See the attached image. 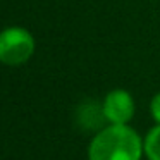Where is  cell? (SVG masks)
I'll use <instances>...</instances> for the list:
<instances>
[{"label": "cell", "instance_id": "cell-2", "mask_svg": "<svg viewBox=\"0 0 160 160\" xmlns=\"http://www.w3.org/2000/svg\"><path fill=\"white\" fill-rule=\"evenodd\" d=\"M35 52V38L22 28H7L0 33V62L21 66Z\"/></svg>", "mask_w": 160, "mask_h": 160}, {"label": "cell", "instance_id": "cell-5", "mask_svg": "<svg viewBox=\"0 0 160 160\" xmlns=\"http://www.w3.org/2000/svg\"><path fill=\"white\" fill-rule=\"evenodd\" d=\"M143 148L148 160H160V124L150 129L143 143Z\"/></svg>", "mask_w": 160, "mask_h": 160}, {"label": "cell", "instance_id": "cell-3", "mask_svg": "<svg viewBox=\"0 0 160 160\" xmlns=\"http://www.w3.org/2000/svg\"><path fill=\"white\" fill-rule=\"evenodd\" d=\"M105 117L110 124H128L134 114L132 97L124 90H114L105 97L103 102Z\"/></svg>", "mask_w": 160, "mask_h": 160}, {"label": "cell", "instance_id": "cell-6", "mask_svg": "<svg viewBox=\"0 0 160 160\" xmlns=\"http://www.w3.org/2000/svg\"><path fill=\"white\" fill-rule=\"evenodd\" d=\"M150 108H152V115H153V119H155V121L160 124V93L153 97Z\"/></svg>", "mask_w": 160, "mask_h": 160}, {"label": "cell", "instance_id": "cell-1", "mask_svg": "<svg viewBox=\"0 0 160 160\" xmlns=\"http://www.w3.org/2000/svg\"><path fill=\"white\" fill-rule=\"evenodd\" d=\"M141 138L126 124H110L97 132L88 150L90 160H139Z\"/></svg>", "mask_w": 160, "mask_h": 160}, {"label": "cell", "instance_id": "cell-4", "mask_svg": "<svg viewBox=\"0 0 160 160\" xmlns=\"http://www.w3.org/2000/svg\"><path fill=\"white\" fill-rule=\"evenodd\" d=\"M107 121L103 112V105H100L95 100H86L78 108V124L84 131H102L103 124Z\"/></svg>", "mask_w": 160, "mask_h": 160}]
</instances>
